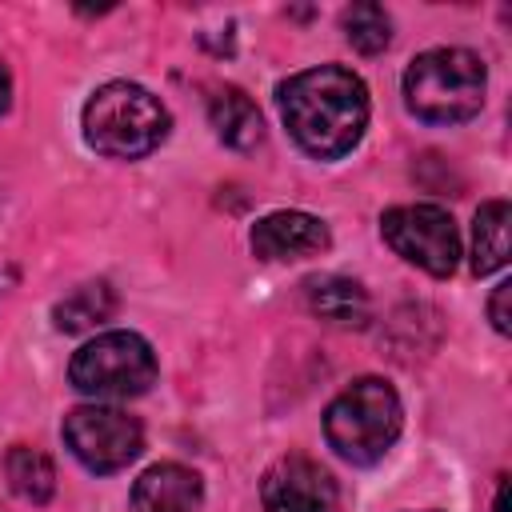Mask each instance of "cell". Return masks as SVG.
Here are the masks:
<instances>
[{"instance_id": "cell-1", "label": "cell", "mask_w": 512, "mask_h": 512, "mask_svg": "<svg viewBox=\"0 0 512 512\" xmlns=\"http://www.w3.org/2000/svg\"><path fill=\"white\" fill-rule=\"evenodd\" d=\"M276 104L288 136L312 160L348 156L368 128V88L352 68L320 64L276 84Z\"/></svg>"}, {"instance_id": "cell-2", "label": "cell", "mask_w": 512, "mask_h": 512, "mask_svg": "<svg viewBox=\"0 0 512 512\" xmlns=\"http://www.w3.org/2000/svg\"><path fill=\"white\" fill-rule=\"evenodd\" d=\"M80 128L88 148H96L100 156L140 160L168 140L172 116L160 104V96H152L144 84L108 80L88 96L80 112Z\"/></svg>"}, {"instance_id": "cell-3", "label": "cell", "mask_w": 512, "mask_h": 512, "mask_svg": "<svg viewBox=\"0 0 512 512\" xmlns=\"http://www.w3.org/2000/svg\"><path fill=\"white\" fill-rule=\"evenodd\" d=\"M488 72L468 48H428L404 68V104L424 124H464L484 108Z\"/></svg>"}, {"instance_id": "cell-4", "label": "cell", "mask_w": 512, "mask_h": 512, "mask_svg": "<svg viewBox=\"0 0 512 512\" xmlns=\"http://www.w3.org/2000/svg\"><path fill=\"white\" fill-rule=\"evenodd\" d=\"M404 428V404L384 376H360L324 408V440L348 464H376Z\"/></svg>"}, {"instance_id": "cell-5", "label": "cell", "mask_w": 512, "mask_h": 512, "mask_svg": "<svg viewBox=\"0 0 512 512\" xmlns=\"http://www.w3.org/2000/svg\"><path fill=\"white\" fill-rule=\"evenodd\" d=\"M68 384L88 400H132L156 384V352L140 332L112 328L88 340L72 364Z\"/></svg>"}, {"instance_id": "cell-6", "label": "cell", "mask_w": 512, "mask_h": 512, "mask_svg": "<svg viewBox=\"0 0 512 512\" xmlns=\"http://www.w3.org/2000/svg\"><path fill=\"white\" fill-rule=\"evenodd\" d=\"M384 244L412 268L444 280L460 264V232L448 208L440 204H396L380 216Z\"/></svg>"}, {"instance_id": "cell-7", "label": "cell", "mask_w": 512, "mask_h": 512, "mask_svg": "<svg viewBox=\"0 0 512 512\" xmlns=\"http://www.w3.org/2000/svg\"><path fill=\"white\" fill-rule=\"evenodd\" d=\"M68 452L96 476L128 468L144 452V428L136 416L108 404H80L60 424Z\"/></svg>"}, {"instance_id": "cell-8", "label": "cell", "mask_w": 512, "mask_h": 512, "mask_svg": "<svg viewBox=\"0 0 512 512\" xmlns=\"http://www.w3.org/2000/svg\"><path fill=\"white\" fill-rule=\"evenodd\" d=\"M336 480L312 456L288 452L268 464L260 480L264 512H336Z\"/></svg>"}, {"instance_id": "cell-9", "label": "cell", "mask_w": 512, "mask_h": 512, "mask_svg": "<svg viewBox=\"0 0 512 512\" xmlns=\"http://www.w3.org/2000/svg\"><path fill=\"white\" fill-rule=\"evenodd\" d=\"M252 252L260 260H304V256H320L332 236H328V224L312 212H300V208H280V212H268L252 224Z\"/></svg>"}, {"instance_id": "cell-10", "label": "cell", "mask_w": 512, "mask_h": 512, "mask_svg": "<svg viewBox=\"0 0 512 512\" xmlns=\"http://www.w3.org/2000/svg\"><path fill=\"white\" fill-rule=\"evenodd\" d=\"M204 480L176 460L152 464L132 484V512H200Z\"/></svg>"}, {"instance_id": "cell-11", "label": "cell", "mask_w": 512, "mask_h": 512, "mask_svg": "<svg viewBox=\"0 0 512 512\" xmlns=\"http://www.w3.org/2000/svg\"><path fill=\"white\" fill-rule=\"evenodd\" d=\"M208 124L216 132L220 144L236 148V152H248L264 140V120H260V108L256 100L236 88V84H224L208 96Z\"/></svg>"}, {"instance_id": "cell-12", "label": "cell", "mask_w": 512, "mask_h": 512, "mask_svg": "<svg viewBox=\"0 0 512 512\" xmlns=\"http://www.w3.org/2000/svg\"><path fill=\"white\" fill-rule=\"evenodd\" d=\"M304 292H308V308L320 320L336 324V328H364L368 316H372L368 292L352 276H336V272L332 276H312L304 284Z\"/></svg>"}, {"instance_id": "cell-13", "label": "cell", "mask_w": 512, "mask_h": 512, "mask_svg": "<svg viewBox=\"0 0 512 512\" xmlns=\"http://www.w3.org/2000/svg\"><path fill=\"white\" fill-rule=\"evenodd\" d=\"M116 312V288L108 280H88V284H76L64 300L52 304V320L60 332L68 336H80L88 328H100L104 320H112Z\"/></svg>"}, {"instance_id": "cell-14", "label": "cell", "mask_w": 512, "mask_h": 512, "mask_svg": "<svg viewBox=\"0 0 512 512\" xmlns=\"http://www.w3.org/2000/svg\"><path fill=\"white\" fill-rule=\"evenodd\" d=\"M508 224L512 208L508 200H488L472 216V272L492 276L508 264Z\"/></svg>"}, {"instance_id": "cell-15", "label": "cell", "mask_w": 512, "mask_h": 512, "mask_svg": "<svg viewBox=\"0 0 512 512\" xmlns=\"http://www.w3.org/2000/svg\"><path fill=\"white\" fill-rule=\"evenodd\" d=\"M4 476L8 488L24 500V504H48L56 492V464L48 452L28 448V444H12L4 456Z\"/></svg>"}, {"instance_id": "cell-16", "label": "cell", "mask_w": 512, "mask_h": 512, "mask_svg": "<svg viewBox=\"0 0 512 512\" xmlns=\"http://www.w3.org/2000/svg\"><path fill=\"white\" fill-rule=\"evenodd\" d=\"M340 24H344V40L364 56H376L392 44V16L372 0H360V4L344 8Z\"/></svg>"}, {"instance_id": "cell-17", "label": "cell", "mask_w": 512, "mask_h": 512, "mask_svg": "<svg viewBox=\"0 0 512 512\" xmlns=\"http://www.w3.org/2000/svg\"><path fill=\"white\" fill-rule=\"evenodd\" d=\"M508 296H512V284H508V280H500V284L492 288V296H488V320H492V328H496L500 336H508V332H512V316H508Z\"/></svg>"}, {"instance_id": "cell-18", "label": "cell", "mask_w": 512, "mask_h": 512, "mask_svg": "<svg viewBox=\"0 0 512 512\" xmlns=\"http://www.w3.org/2000/svg\"><path fill=\"white\" fill-rule=\"evenodd\" d=\"M8 104H12V76H8V64L0 60V116L8 112Z\"/></svg>"}, {"instance_id": "cell-19", "label": "cell", "mask_w": 512, "mask_h": 512, "mask_svg": "<svg viewBox=\"0 0 512 512\" xmlns=\"http://www.w3.org/2000/svg\"><path fill=\"white\" fill-rule=\"evenodd\" d=\"M492 512H508V476L504 472L496 476V504H492Z\"/></svg>"}, {"instance_id": "cell-20", "label": "cell", "mask_w": 512, "mask_h": 512, "mask_svg": "<svg viewBox=\"0 0 512 512\" xmlns=\"http://www.w3.org/2000/svg\"><path fill=\"white\" fill-rule=\"evenodd\" d=\"M4 284H8V272H0V296H4Z\"/></svg>"}]
</instances>
